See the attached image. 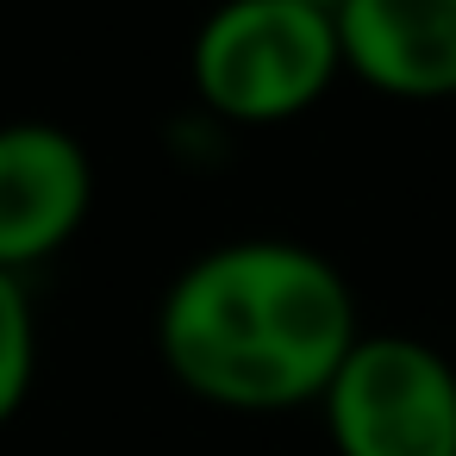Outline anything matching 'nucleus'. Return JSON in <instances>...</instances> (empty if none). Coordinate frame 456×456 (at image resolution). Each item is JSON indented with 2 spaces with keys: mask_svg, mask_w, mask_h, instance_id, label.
Segmentation results:
<instances>
[{
  "mask_svg": "<svg viewBox=\"0 0 456 456\" xmlns=\"http://www.w3.org/2000/svg\"><path fill=\"white\" fill-rule=\"evenodd\" d=\"M356 338L350 281L294 238L219 244L188 263L157 306L169 375L225 412L319 406Z\"/></svg>",
  "mask_w": 456,
  "mask_h": 456,
  "instance_id": "nucleus-1",
  "label": "nucleus"
},
{
  "mask_svg": "<svg viewBox=\"0 0 456 456\" xmlns=\"http://www.w3.org/2000/svg\"><path fill=\"white\" fill-rule=\"evenodd\" d=\"M344 69L338 20L300 0H225L194 32V94L238 126H281L306 113Z\"/></svg>",
  "mask_w": 456,
  "mask_h": 456,
  "instance_id": "nucleus-2",
  "label": "nucleus"
},
{
  "mask_svg": "<svg viewBox=\"0 0 456 456\" xmlns=\"http://www.w3.org/2000/svg\"><path fill=\"white\" fill-rule=\"evenodd\" d=\"M338 456H456V362L406 331H362L325 400Z\"/></svg>",
  "mask_w": 456,
  "mask_h": 456,
  "instance_id": "nucleus-3",
  "label": "nucleus"
},
{
  "mask_svg": "<svg viewBox=\"0 0 456 456\" xmlns=\"http://www.w3.org/2000/svg\"><path fill=\"white\" fill-rule=\"evenodd\" d=\"M94 200L88 151L45 119L0 126V269H32L57 256Z\"/></svg>",
  "mask_w": 456,
  "mask_h": 456,
  "instance_id": "nucleus-4",
  "label": "nucleus"
},
{
  "mask_svg": "<svg viewBox=\"0 0 456 456\" xmlns=\"http://www.w3.org/2000/svg\"><path fill=\"white\" fill-rule=\"evenodd\" d=\"M338 51L387 101H456V0H344Z\"/></svg>",
  "mask_w": 456,
  "mask_h": 456,
  "instance_id": "nucleus-5",
  "label": "nucleus"
},
{
  "mask_svg": "<svg viewBox=\"0 0 456 456\" xmlns=\"http://www.w3.org/2000/svg\"><path fill=\"white\" fill-rule=\"evenodd\" d=\"M38 375V313L13 269H0V425H13Z\"/></svg>",
  "mask_w": 456,
  "mask_h": 456,
  "instance_id": "nucleus-6",
  "label": "nucleus"
},
{
  "mask_svg": "<svg viewBox=\"0 0 456 456\" xmlns=\"http://www.w3.org/2000/svg\"><path fill=\"white\" fill-rule=\"evenodd\" d=\"M300 7H319V13H331V20H338V7H344V0H300Z\"/></svg>",
  "mask_w": 456,
  "mask_h": 456,
  "instance_id": "nucleus-7",
  "label": "nucleus"
}]
</instances>
